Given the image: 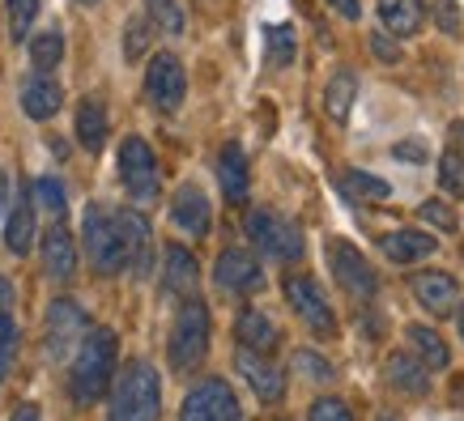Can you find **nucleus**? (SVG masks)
<instances>
[{"instance_id": "nucleus-17", "label": "nucleus", "mask_w": 464, "mask_h": 421, "mask_svg": "<svg viewBox=\"0 0 464 421\" xmlns=\"http://www.w3.org/2000/svg\"><path fill=\"white\" fill-rule=\"evenodd\" d=\"M218 183H222V192L230 205H243V200H247L252 175H247V154H243L239 145H226L222 154H218Z\"/></svg>"}, {"instance_id": "nucleus-13", "label": "nucleus", "mask_w": 464, "mask_h": 421, "mask_svg": "<svg viewBox=\"0 0 464 421\" xmlns=\"http://www.w3.org/2000/svg\"><path fill=\"white\" fill-rule=\"evenodd\" d=\"M170 222L175 230H183L188 239H205L213 225V209H209V196L200 192L197 183H183L175 200H170Z\"/></svg>"}, {"instance_id": "nucleus-9", "label": "nucleus", "mask_w": 464, "mask_h": 421, "mask_svg": "<svg viewBox=\"0 0 464 421\" xmlns=\"http://www.w3.org/2000/svg\"><path fill=\"white\" fill-rule=\"evenodd\" d=\"M183 94H188V72H183L179 56H170V52H158L150 60V69H145V99L154 102L158 111H179Z\"/></svg>"}, {"instance_id": "nucleus-1", "label": "nucleus", "mask_w": 464, "mask_h": 421, "mask_svg": "<svg viewBox=\"0 0 464 421\" xmlns=\"http://www.w3.org/2000/svg\"><path fill=\"white\" fill-rule=\"evenodd\" d=\"M115 358H120V340L111 328H90L69 366V396L77 405H94L111 392Z\"/></svg>"}, {"instance_id": "nucleus-15", "label": "nucleus", "mask_w": 464, "mask_h": 421, "mask_svg": "<svg viewBox=\"0 0 464 421\" xmlns=\"http://www.w3.org/2000/svg\"><path fill=\"white\" fill-rule=\"evenodd\" d=\"M409 290H413V298H418L430 315H448V311H456V298H460L456 277H451V273H439V268L413 273V277H409Z\"/></svg>"}, {"instance_id": "nucleus-45", "label": "nucleus", "mask_w": 464, "mask_h": 421, "mask_svg": "<svg viewBox=\"0 0 464 421\" xmlns=\"http://www.w3.org/2000/svg\"><path fill=\"white\" fill-rule=\"evenodd\" d=\"M448 140H451V154L464 158V120H456V124L448 128Z\"/></svg>"}, {"instance_id": "nucleus-47", "label": "nucleus", "mask_w": 464, "mask_h": 421, "mask_svg": "<svg viewBox=\"0 0 464 421\" xmlns=\"http://www.w3.org/2000/svg\"><path fill=\"white\" fill-rule=\"evenodd\" d=\"M9 421H43V413H39V405H17Z\"/></svg>"}, {"instance_id": "nucleus-6", "label": "nucleus", "mask_w": 464, "mask_h": 421, "mask_svg": "<svg viewBox=\"0 0 464 421\" xmlns=\"http://www.w3.org/2000/svg\"><path fill=\"white\" fill-rule=\"evenodd\" d=\"M247 239L256 243V252L268 255V260H282V264H295L303 255V230L295 222H285L277 213L256 209L247 217Z\"/></svg>"}, {"instance_id": "nucleus-16", "label": "nucleus", "mask_w": 464, "mask_h": 421, "mask_svg": "<svg viewBox=\"0 0 464 421\" xmlns=\"http://www.w3.org/2000/svg\"><path fill=\"white\" fill-rule=\"evenodd\" d=\"M235 366H239V375L247 379V388H252L265 405H273V400H282L285 392V379L282 370L268 362L265 353H252V349H239V358H235Z\"/></svg>"}, {"instance_id": "nucleus-4", "label": "nucleus", "mask_w": 464, "mask_h": 421, "mask_svg": "<svg viewBox=\"0 0 464 421\" xmlns=\"http://www.w3.org/2000/svg\"><path fill=\"white\" fill-rule=\"evenodd\" d=\"M209 307L205 302H197V298H188L179 307V315H175V323H170V337H167V358L170 366L179 370V375H188V370H197L200 362H205V353H209Z\"/></svg>"}, {"instance_id": "nucleus-43", "label": "nucleus", "mask_w": 464, "mask_h": 421, "mask_svg": "<svg viewBox=\"0 0 464 421\" xmlns=\"http://www.w3.org/2000/svg\"><path fill=\"white\" fill-rule=\"evenodd\" d=\"M298 366H303L307 375H315V379H328V375H333L328 366H320V362H315V353H298Z\"/></svg>"}, {"instance_id": "nucleus-31", "label": "nucleus", "mask_w": 464, "mask_h": 421, "mask_svg": "<svg viewBox=\"0 0 464 421\" xmlns=\"http://www.w3.org/2000/svg\"><path fill=\"white\" fill-rule=\"evenodd\" d=\"M60 60H64V39H60L56 30H52V34H39V39L30 43V64H34V72H52L60 64Z\"/></svg>"}, {"instance_id": "nucleus-42", "label": "nucleus", "mask_w": 464, "mask_h": 421, "mask_svg": "<svg viewBox=\"0 0 464 421\" xmlns=\"http://www.w3.org/2000/svg\"><path fill=\"white\" fill-rule=\"evenodd\" d=\"M392 158H401V162H422L426 145L422 140H401V145H392Z\"/></svg>"}, {"instance_id": "nucleus-38", "label": "nucleus", "mask_w": 464, "mask_h": 421, "mask_svg": "<svg viewBox=\"0 0 464 421\" xmlns=\"http://www.w3.org/2000/svg\"><path fill=\"white\" fill-rule=\"evenodd\" d=\"M418 217H422L426 225H435V230H443V234H451L456 230V213H451V205H443V200H422L418 205Z\"/></svg>"}, {"instance_id": "nucleus-41", "label": "nucleus", "mask_w": 464, "mask_h": 421, "mask_svg": "<svg viewBox=\"0 0 464 421\" xmlns=\"http://www.w3.org/2000/svg\"><path fill=\"white\" fill-rule=\"evenodd\" d=\"M371 52H375V60H383V64H396V60L405 56L401 43L388 39V34H371Z\"/></svg>"}, {"instance_id": "nucleus-48", "label": "nucleus", "mask_w": 464, "mask_h": 421, "mask_svg": "<svg viewBox=\"0 0 464 421\" xmlns=\"http://www.w3.org/2000/svg\"><path fill=\"white\" fill-rule=\"evenodd\" d=\"M451 405L464 408V375H456V379H451Z\"/></svg>"}, {"instance_id": "nucleus-2", "label": "nucleus", "mask_w": 464, "mask_h": 421, "mask_svg": "<svg viewBox=\"0 0 464 421\" xmlns=\"http://www.w3.org/2000/svg\"><path fill=\"white\" fill-rule=\"evenodd\" d=\"M158 413H162V379L145 358H132L111 388V421H158Z\"/></svg>"}, {"instance_id": "nucleus-29", "label": "nucleus", "mask_w": 464, "mask_h": 421, "mask_svg": "<svg viewBox=\"0 0 464 421\" xmlns=\"http://www.w3.org/2000/svg\"><path fill=\"white\" fill-rule=\"evenodd\" d=\"M341 192L350 200H371V205L392 200V187H388L380 175H366V170H345V175H341Z\"/></svg>"}, {"instance_id": "nucleus-12", "label": "nucleus", "mask_w": 464, "mask_h": 421, "mask_svg": "<svg viewBox=\"0 0 464 421\" xmlns=\"http://www.w3.org/2000/svg\"><path fill=\"white\" fill-rule=\"evenodd\" d=\"M213 281H218V290L222 294H256L260 285H265V273L256 264V255L239 252V247H230V252L218 255V268H213Z\"/></svg>"}, {"instance_id": "nucleus-14", "label": "nucleus", "mask_w": 464, "mask_h": 421, "mask_svg": "<svg viewBox=\"0 0 464 421\" xmlns=\"http://www.w3.org/2000/svg\"><path fill=\"white\" fill-rule=\"evenodd\" d=\"M120 230H124V252H128V273L145 277L154 268V230L137 209H120Z\"/></svg>"}, {"instance_id": "nucleus-7", "label": "nucleus", "mask_w": 464, "mask_h": 421, "mask_svg": "<svg viewBox=\"0 0 464 421\" xmlns=\"http://www.w3.org/2000/svg\"><path fill=\"white\" fill-rule=\"evenodd\" d=\"M328 264H333V277H337V285L350 298H358V302H371V298H375L380 273L371 268V260H366L353 243H345V239L328 243Z\"/></svg>"}, {"instance_id": "nucleus-23", "label": "nucleus", "mask_w": 464, "mask_h": 421, "mask_svg": "<svg viewBox=\"0 0 464 421\" xmlns=\"http://www.w3.org/2000/svg\"><path fill=\"white\" fill-rule=\"evenodd\" d=\"M353 99H358V72L337 69L333 77H328V85H324V111H328V120L345 124L350 111H353Z\"/></svg>"}, {"instance_id": "nucleus-37", "label": "nucleus", "mask_w": 464, "mask_h": 421, "mask_svg": "<svg viewBox=\"0 0 464 421\" xmlns=\"http://www.w3.org/2000/svg\"><path fill=\"white\" fill-rule=\"evenodd\" d=\"M30 200H39L47 213H64V187H60V179H52V175L34 179V187H30Z\"/></svg>"}, {"instance_id": "nucleus-39", "label": "nucleus", "mask_w": 464, "mask_h": 421, "mask_svg": "<svg viewBox=\"0 0 464 421\" xmlns=\"http://www.w3.org/2000/svg\"><path fill=\"white\" fill-rule=\"evenodd\" d=\"M435 22L443 34H460L464 30V9L460 0H435Z\"/></svg>"}, {"instance_id": "nucleus-19", "label": "nucleus", "mask_w": 464, "mask_h": 421, "mask_svg": "<svg viewBox=\"0 0 464 421\" xmlns=\"http://www.w3.org/2000/svg\"><path fill=\"white\" fill-rule=\"evenodd\" d=\"M43 268L56 281H69L77 273V247H72V234L64 225H52L43 234Z\"/></svg>"}, {"instance_id": "nucleus-40", "label": "nucleus", "mask_w": 464, "mask_h": 421, "mask_svg": "<svg viewBox=\"0 0 464 421\" xmlns=\"http://www.w3.org/2000/svg\"><path fill=\"white\" fill-rule=\"evenodd\" d=\"M307 421H353V417L337 396H320V400L307 408Z\"/></svg>"}, {"instance_id": "nucleus-28", "label": "nucleus", "mask_w": 464, "mask_h": 421, "mask_svg": "<svg viewBox=\"0 0 464 421\" xmlns=\"http://www.w3.org/2000/svg\"><path fill=\"white\" fill-rule=\"evenodd\" d=\"M14 285L9 281H0V383L9 375V366H14V353H17V323H14Z\"/></svg>"}, {"instance_id": "nucleus-26", "label": "nucleus", "mask_w": 464, "mask_h": 421, "mask_svg": "<svg viewBox=\"0 0 464 421\" xmlns=\"http://www.w3.org/2000/svg\"><path fill=\"white\" fill-rule=\"evenodd\" d=\"M235 337H239V349H252V353L277 349V328H273L268 315H260V311H243L239 323H235Z\"/></svg>"}, {"instance_id": "nucleus-51", "label": "nucleus", "mask_w": 464, "mask_h": 421, "mask_svg": "<svg viewBox=\"0 0 464 421\" xmlns=\"http://www.w3.org/2000/svg\"><path fill=\"white\" fill-rule=\"evenodd\" d=\"M380 421H396V417H380Z\"/></svg>"}, {"instance_id": "nucleus-35", "label": "nucleus", "mask_w": 464, "mask_h": 421, "mask_svg": "<svg viewBox=\"0 0 464 421\" xmlns=\"http://www.w3.org/2000/svg\"><path fill=\"white\" fill-rule=\"evenodd\" d=\"M439 187L448 196H464V158L451 154V149L439 158Z\"/></svg>"}, {"instance_id": "nucleus-22", "label": "nucleus", "mask_w": 464, "mask_h": 421, "mask_svg": "<svg viewBox=\"0 0 464 421\" xmlns=\"http://www.w3.org/2000/svg\"><path fill=\"white\" fill-rule=\"evenodd\" d=\"M64 107V90H60L52 77H30L22 85V111L30 120H52V115Z\"/></svg>"}, {"instance_id": "nucleus-5", "label": "nucleus", "mask_w": 464, "mask_h": 421, "mask_svg": "<svg viewBox=\"0 0 464 421\" xmlns=\"http://www.w3.org/2000/svg\"><path fill=\"white\" fill-rule=\"evenodd\" d=\"M120 183H124V192L137 200V205L158 200V192H162V170H158V158H154V149H150V140L124 137V145H120Z\"/></svg>"}, {"instance_id": "nucleus-10", "label": "nucleus", "mask_w": 464, "mask_h": 421, "mask_svg": "<svg viewBox=\"0 0 464 421\" xmlns=\"http://www.w3.org/2000/svg\"><path fill=\"white\" fill-rule=\"evenodd\" d=\"M179 421H243V408L222 379H205L188 392Z\"/></svg>"}, {"instance_id": "nucleus-36", "label": "nucleus", "mask_w": 464, "mask_h": 421, "mask_svg": "<svg viewBox=\"0 0 464 421\" xmlns=\"http://www.w3.org/2000/svg\"><path fill=\"white\" fill-rule=\"evenodd\" d=\"M5 5H9V30H14V39H26L34 17H39V0H5Z\"/></svg>"}, {"instance_id": "nucleus-33", "label": "nucleus", "mask_w": 464, "mask_h": 421, "mask_svg": "<svg viewBox=\"0 0 464 421\" xmlns=\"http://www.w3.org/2000/svg\"><path fill=\"white\" fill-rule=\"evenodd\" d=\"M150 39H154V26H150V17H141V14H132L128 17V26H124V60H137L150 52Z\"/></svg>"}, {"instance_id": "nucleus-30", "label": "nucleus", "mask_w": 464, "mask_h": 421, "mask_svg": "<svg viewBox=\"0 0 464 421\" xmlns=\"http://www.w3.org/2000/svg\"><path fill=\"white\" fill-rule=\"evenodd\" d=\"M30 234H34V205L30 196L17 200V209L9 213V222H5V243H9V252L26 255L30 252Z\"/></svg>"}, {"instance_id": "nucleus-11", "label": "nucleus", "mask_w": 464, "mask_h": 421, "mask_svg": "<svg viewBox=\"0 0 464 421\" xmlns=\"http://www.w3.org/2000/svg\"><path fill=\"white\" fill-rule=\"evenodd\" d=\"M85 332H90V320H85V311L77 307V302L60 298V302L47 307V353H52L56 362H64V358L77 353Z\"/></svg>"}, {"instance_id": "nucleus-34", "label": "nucleus", "mask_w": 464, "mask_h": 421, "mask_svg": "<svg viewBox=\"0 0 464 421\" xmlns=\"http://www.w3.org/2000/svg\"><path fill=\"white\" fill-rule=\"evenodd\" d=\"M265 39H268V64L285 69V64L295 60V30L290 26H268Z\"/></svg>"}, {"instance_id": "nucleus-50", "label": "nucleus", "mask_w": 464, "mask_h": 421, "mask_svg": "<svg viewBox=\"0 0 464 421\" xmlns=\"http://www.w3.org/2000/svg\"><path fill=\"white\" fill-rule=\"evenodd\" d=\"M82 5H99V0H82Z\"/></svg>"}, {"instance_id": "nucleus-27", "label": "nucleus", "mask_w": 464, "mask_h": 421, "mask_svg": "<svg viewBox=\"0 0 464 421\" xmlns=\"http://www.w3.org/2000/svg\"><path fill=\"white\" fill-rule=\"evenodd\" d=\"M77 140H82L90 154H99L102 145H107V107L99 99L77 102Z\"/></svg>"}, {"instance_id": "nucleus-44", "label": "nucleus", "mask_w": 464, "mask_h": 421, "mask_svg": "<svg viewBox=\"0 0 464 421\" xmlns=\"http://www.w3.org/2000/svg\"><path fill=\"white\" fill-rule=\"evenodd\" d=\"M328 5H333L341 17H350V22H358V17H362V0H328Z\"/></svg>"}, {"instance_id": "nucleus-49", "label": "nucleus", "mask_w": 464, "mask_h": 421, "mask_svg": "<svg viewBox=\"0 0 464 421\" xmlns=\"http://www.w3.org/2000/svg\"><path fill=\"white\" fill-rule=\"evenodd\" d=\"M456 328H460V337H464V302H460V315H456Z\"/></svg>"}, {"instance_id": "nucleus-18", "label": "nucleus", "mask_w": 464, "mask_h": 421, "mask_svg": "<svg viewBox=\"0 0 464 421\" xmlns=\"http://www.w3.org/2000/svg\"><path fill=\"white\" fill-rule=\"evenodd\" d=\"M380 17L392 39H413L426 22V0H380Z\"/></svg>"}, {"instance_id": "nucleus-32", "label": "nucleus", "mask_w": 464, "mask_h": 421, "mask_svg": "<svg viewBox=\"0 0 464 421\" xmlns=\"http://www.w3.org/2000/svg\"><path fill=\"white\" fill-rule=\"evenodd\" d=\"M145 17H150V26L167 30V34H183V5L179 0H145Z\"/></svg>"}, {"instance_id": "nucleus-24", "label": "nucleus", "mask_w": 464, "mask_h": 421, "mask_svg": "<svg viewBox=\"0 0 464 421\" xmlns=\"http://www.w3.org/2000/svg\"><path fill=\"white\" fill-rule=\"evenodd\" d=\"M405 340H409V349H413V358L426 366V370H443L448 366V345H443V337H439L430 323H409L405 328Z\"/></svg>"}, {"instance_id": "nucleus-46", "label": "nucleus", "mask_w": 464, "mask_h": 421, "mask_svg": "<svg viewBox=\"0 0 464 421\" xmlns=\"http://www.w3.org/2000/svg\"><path fill=\"white\" fill-rule=\"evenodd\" d=\"M9 200H14V183H9V175L0 170V217H5V209H9Z\"/></svg>"}, {"instance_id": "nucleus-21", "label": "nucleus", "mask_w": 464, "mask_h": 421, "mask_svg": "<svg viewBox=\"0 0 464 421\" xmlns=\"http://www.w3.org/2000/svg\"><path fill=\"white\" fill-rule=\"evenodd\" d=\"M388 383L401 396H426L430 392V370H426L413 353H392L388 358Z\"/></svg>"}, {"instance_id": "nucleus-3", "label": "nucleus", "mask_w": 464, "mask_h": 421, "mask_svg": "<svg viewBox=\"0 0 464 421\" xmlns=\"http://www.w3.org/2000/svg\"><path fill=\"white\" fill-rule=\"evenodd\" d=\"M82 234H85V255H90L94 273H102V277L124 273L128 252H124V230H120V209H111V205H85Z\"/></svg>"}, {"instance_id": "nucleus-20", "label": "nucleus", "mask_w": 464, "mask_h": 421, "mask_svg": "<svg viewBox=\"0 0 464 421\" xmlns=\"http://www.w3.org/2000/svg\"><path fill=\"white\" fill-rule=\"evenodd\" d=\"M435 234H426V230H396L388 239L380 243V252L392 260V264H418L426 255H435Z\"/></svg>"}, {"instance_id": "nucleus-8", "label": "nucleus", "mask_w": 464, "mask_h": 421, "mask_svg": "<svg viewBox=\"0 0 464 421\" xmlns=\"http://www.w3.org/2000/svg\"><path fill=\"white\" fill-rule=\"evenodd\" d=\"M282 290H285V302H290V311H295L298 320L307 323L315 337H333V332H337V315H333V307H328L324 290L311 277H285Z\"/></svg>"}, {"instance_id": "nucleus-25", "label": "nucleus", "mask_w": 464, "mask_h": 421, "mask_svg": "<svg viewBox=\"0 0 464 421\" xmlns=\"http://www.w3.org/2000/svg\"><path fill=\"white\" fill-rule=\"evenodd\" d=\"M200 281V268L192 260V252H183V247H167V268H162V285H167L170 294L179 298H192Z\"/></svg>"}]
</instances>
